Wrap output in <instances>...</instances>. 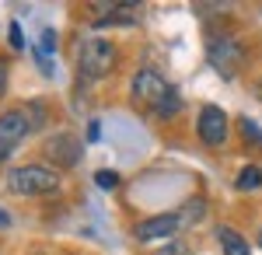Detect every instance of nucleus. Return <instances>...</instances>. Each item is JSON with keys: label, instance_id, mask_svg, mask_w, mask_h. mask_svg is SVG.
<instances>
[{"label": "nucleus", "instance_id": "1", "mask_svg": "<svg viewBox=\"0 0 262 255\" xmlns=\"http://www.w3.org/2000/svg\"><path fill=\"white\" fill-rule=\"evenodd\" d=\"M7 189L18 196H46V193L60 189V175L46 164H25V168H14L7 175Z\"/></svg>", "mask_w": 262, "mask_h": 255}, {"label": "nucleus", "instance_id": "2", "mask_svg": "<svg viewBox=\"0 0 262 255\" xmlns=\"http://www.w3.org/2000/svg\"><path fill=\"white\" fill-rule=\"evenodd\" d=\"M77 67H81V74L88 80L105 77L116 67V46L105 42V39H88L81 46V53H77Z\"/></svg>", "mask_w": 262, "mask_h": 255}, {"label": "nucleus", "instance_id": "3", "mask_svg": "<svg viewBox=\"0 0 262 255\" xmlns=\"http://www.w3.org/2000/svg\"><path fill=\"white\" fill-rule=\"evenodd\" d=\"M168 91H171V84H168L158 70H150V67L133 77V101H140V105H147V109H158Z\"/></svg>", "mask_w": 262, "mask_h": 255}, {"label": "nucleus", "instance_id": "4", "mask_svg": "<svg viewBox=\"0 0 262 255\" xmlns=\"http://www.w3.org/2000/svg\"><path fill=\"white\" fill-rule=\"evenodd\" d=\"M42 154L49 157L53 164H60V168H74V164L81 161L84 147L74 133H53V137L42 143Z\"/></svg>", "mask_w": 262, "mask_h": 255}, {"label": "nucleus", "instance_id": "5", "mask_svg": "<svg viewBox=\"0 0 262 255\" xmlns=\"http://www.w3.org/2000/svg\"><path fill=\"white\" fill-rule=\"evenodd\" d=\"M196 133L206 147H221L224 140H227V116H224V109L217 105H206L200 112V122H196Z\"/></svg>", "mask_w": 262, "mask_h": 255}, {"label": "nucleus", "instance_id": "6", "mask_svg": "<svg viewBox=\"0 0 262 255\" xmlns=\"http://www.w3.org/2000/svg\"><path fill=\"white\" fill-rule=\"evenodd\" d=\"M242 59H245V53H242V46H238L234 39H217L213 46H210V63L221 70L224 77H234L238 67H242Z\"/></svg>", "mask_w": 262, "mask_h": 255}, {"label": "nucleus", "instance_id": "7", "mask_svg": "<svg viewBox=\"0 0 262 255\" xmlns=\"http://www.w3.org/2000/svg\"><path fill=\"white\" fill-rule=\"evenodd\" d=\"M28 130H32V119L25 112H4L0 116V147L14 151L21 140L28 137Z\"/></svg>", "mask_w": 262, "mask_h": 255}, {"label": "nucleus", "instance_id": "8", "mask_svg": "<svg viewBox=\"0 0 262 255\" xmlns=\"http://www.w3.org/2000/svg\"><path fill=\"white\" fill-rule=\"evenodd\" d=\"M179 227H182L179 214H161V217L140 220V224L133 227V235L140 238V241H154V238H164V235H171V231H179Z\"/></svg>", "mask_w": 262, "mask_h": 255}, {"label": "nucleus", "instance_id": "9", "mask_svg": "<svg viewBox=\"0 0 262 255\" xmlns=\"http://www.w3.org/2000/svg\"><path fill=\"white\" fill-rule=\"evenodd\" d=\"M133 21H137V7L133 4H108L95 25L105 28V25H133Z\"/></svg>", "mask_w": 262, "mask_h": 255}, {"label": "nucleus", "instance_id": "10", "mask_svg": "<svg viewBox=\"0 0 262 255\" xmlns=\"http://www.w3.org/2000/svg\"><path fill=\"white\" fill-rule=\"evenodd\" d=\"M217 241H221L224 255H252V248H248V241H245L234 227H217Z\"/></svg>", "mask_w": 262, "mask_h": 255}, {"label": "nucleus", "instance_id": "11", "mask_svg": "<svg viewBox=\"0 0 262 255\" xmlns=\"http://www.w3.org/2000/svg\"><path fill=\"white\" fill-rule=\"evenodd\" d=\"M179 109H182V98H179V91L171 88V91H168V95L161 98V105H158L154 112H158L161 119H171V116H179Z\"/></svg>", "mask_w": 262, "mask_h": 255}, {"label": "nucleus", "instance_id": "12", "mask_svg": "<svg viewBox=\"0 0 262 255\" xmlns=\"http://www.w3.org/2000/svg\"><path fill=\"white\" fill-rule=\"evenodd\" d=\"M238 189L242 193H252V189H262V172L255 168V164H248L242 175H238Z\"/></svg>", "mask_w": 262, "mask_h": 255}, {"label": "nucleus", "instance_id": "13", "mask_svg": "<svg viewBox=\"0 0 262 255\" xmlns=\"http://www.w3.org/2000/svg\"><path fill=\"white\" fill-rule=\"evenodd\" d=\"M203 214H206V203H203V199H192V203L179 214V220H182V224H200Z\"/></svg>", "mask_w": 262, "mask_h": 255}, {"label": "nucleus", "instance_id": "14", "mask_svg": "<svg viewBox=\"0 0 262 255\" xmlns=\"http://www.w3.org/2000/svg\"><path fill=\"white\" fill-rule=\"evenodd\" d=\"M242 133L248 137V143H255V147H262V130L252 122V119H242Z\"/></svg>", "mask_w": 262, "mask_h": 255}, {"label": "nucleus", "instance_id": "15", "mask_svg": "<svg viewBox=\"0 0 262 255\" xmlns=\"http://www.w3.org/2000/svg\"><path fill=\"white\" fill-rule=\"evenodd\" d=\"M95 182H98L101 189H116V185H119V175H116V172H105V168H101L98 175H95Z\"/></svg>", "mask_w": 262, "mask_h": 255}, {"label": "nucleus", "instance_id": "16", "mask_svg": "<svg viewBox=\"0 0 262 255\" xmlns=\"http://www.w3.org/2000/svg\"><path fill=\"white\" fill-rule=\"evenodd\" d=\"M7 35H11V46H14V49H25V35H21V25L18 21H11V32H7Z\"/></svg>", "mask_w": 262, "mask_h": 255}, {"label": "nucleus", "instance_id": "17", "mask_svg": "<svg viewBox=\"0 0 262 255\" xmlns=\"http://www.w3.org/2000/svg\"><path fill=\"white\" fill-rule=\"evenodd\" d=\"M53 46H56V35H53V28H46L39 39V53H53Z\"/></svg>", "mask_w": 262, "mask_h": 255}, {"label": "nucleus", "instance_id": "18", "mask_svg": "<svg viewBox=\"0 0 262 255\" xmlns=\"http://www.w3.org/2000/svg\"><path fill=\"white\" fill-rule=\"evenodd\" d=\"M189 252V245H182V241H175V245H168V248H161L158 255H185Z\"/></svg>", "mask_w": 262, "mask_h": 255}, {"label": "nucleus", "instance_id": "19", "mask_svg": "<svg viewBox=\"0 0 262 255\" xmlns=\"http://www.w3.org/2000/svg\"><path fill=\"white\" fill-rule=\"evenodd\" d=\"M7 91V59H0V95Z\"/></svg>", "mask_w": 262, "mask_h": 255}, {"label": "nucleus", "instance_id": "20", "mask_svg": "<svg viewBox=\"0 0 262 255\" xmlns=\"http://www.w3.org/2000/svg\"><path fill=\"white\" fill-rule=\"evenodd\" d=\"M98 130H101V126L91 119V122H88V140H98Z\"/></svg>", "mask_w": 262, "mask_h": 255}, {"label": "nucleus", "instance_id": "21", "mask_svg": "<svg viewBox=\"0 0 262 255\" xmlns=\"http://www.w3.org/2000/svg\"><path fill=\"white\" fill-rule=\"evenodd\" d=\"M7 224H11V217H7L4 210H0V227H7Z\"/></svg>", "mask_w": 262, "mask_h": 255}, {"label": "nucleus", "instance_id": "22", "mask_svg": "<svg viewBox=\"0 0 262 255\" xmlns=\"http://www.w3.org/2000/svg\"><path fill=\"white\" fill-rule=\"evenodd\" d=\"M7 154H11V151H7V147H0V161H4V157H7Z\"/></svg>", "mask_w": 262, "mask_h": 255}, {"label": "nucleus", "instance_id": "23", "mask_svg": "<svg viewBox=\"0 0 262 255\" xmlns=\"http://www.w3.org/2000/svg\"><path fill=\"white\" fill-rule=\"evenodd\" d=\"M259 98H262V80H259Z\"/></svg>", "mask_w": 262, "mask_h": 255}, {"label": "nucleus", "instance_id": "24", "mask_svg": "<svg viewBox=\"0 0 262 255\" xmlns=\"http://www.w3.org/2000/svg\"><path fill=\"white\" fill-rule=\"evenodd\" d=\"M259 245H262V231H259Z\"/></svg>", "mask_w": 262, "mask_h": 255}]
</instances>
